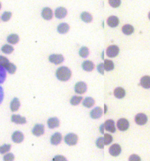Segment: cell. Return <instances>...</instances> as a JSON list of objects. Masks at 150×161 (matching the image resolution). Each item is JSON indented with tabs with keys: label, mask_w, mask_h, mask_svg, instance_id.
Instances as JSON below:
<instances>
[{
	"label": "cell",
	"mask_w": 150,
	"mask_h": 161,
	"mask_svg": "<svg viewBox=\"0 0 150 161\" xmlns=\"http://www.w3.org/2000/svg\"><path fill=\"white\" fill-rule=\"evenodd\" d=\"M71 75H72V72H71L70 69L66 66H62L59 68L55 73V76L58 79L62 82H66V81L69 80L71 77Z\"/></svg>",
	"instance_id": "6da1fadb"
},
{
	"label": "cell",
	"mask_w": 150,
	"mask_h": 161,
	"mask_svg": "<svg viewBox=\"0 0 150 161\" xmlns=\"http://www.w3.org/2000/svg\"><path fill=\"white\" fill-rule=\"evenodd\" d=\"M64 141L66 144L68 145H77L78 141V136L73 133H70L65 136Z\"/></svg>",
	"instance_id": "7a4b0ae2"
},
{
	"label": "cell",
	"mask_w": 150,
	"mask_h": 161,
	"mask_svg": "<svg viewBox=\"0 0 150 161\" xmlns=\"http://www.w3.org/2000/svg\"><path fill=\"white\" fill-rule=\"evenodd\" d=\"M117 127L120 131H126L130 127V123L125 118L119 119L117 122Z\"/></svg>",
	"instance_id": "3957f363"
},
{
	"label": "cell",
	"mask_w": 150,
	"mask_h": 161,
	"mask_svg": "<svg viewBox=\"0 0 150 161\" xmlns=\"http://www.w3.org/2000/svg\"><path fill=\"white\" fill-rule=\"evenodd\" d=\"M107 55L109 57H115L116 56H118V54L119 53V48H118V46L116 45H111L107 47L106 52Z\"/></svg>",
	"instance_id": "277c9868"
},
{
	"label": "cell",
	"mask_w": 150,
	"mask_h": 161,
	"mask_svg": "<svg viewBox=\"0 0 150 161\" xmlns=\"http://www.w3.org/2000/svg\"><path fill=\"white\" fill-rule=\"evenodd\" d=\"M48 60H49L50 62L53 63L55 65H59V64L63 62L64 57L62 54H55V53H54V54L50 55L49 57H48Z\"/></svg>",
	"instance_id": "5b68a950"
},
{
	"label": "cell",
	"mask_w": 150,
	"mask_h": 161,
	"mask_svg": "<svg viewBox=\"0 0 150 161\" xmlns=\"http://www.w3.org/2000/svg\"><path fill=\"white\" fill-rule=\"evenodd\" d=\"M87 85L84 82H77L74 86V91L78 94H82L86 92Z\"/></svg>",
	"instance_id": "8992f818"
},
{
	"label": "cell",
	"mask_w": 150,
	"mask_h": 161,
	"mask_svg": "<svg viewBox=\"0 0 150 161\" xmlns=\"http://www.w3.org/2000/svg\"><path fill=\"white\" fill-rule=\"evenodd\" d=\"M121 152H122V148L118 144H114L109 148V153L112 156H118L121 154Z\"/></svg>",
	"instance_id": "52a82bcc"
},
{
	"label": "cell",
	"mask_w": 150,
	"mask_h": 161,
	"mask_svg": "<svg viewBox=\"0 0 150 161\" xmlns=\"http://www.w3.org/2000/svg\"><path fill=\"white\" fill-rule=\"evenodd\" d=\"M32 133L36 137L43 135L44 134V126L43 124H36L32 130Z\"/></svg>",
	"instance_id": "ba28073f"
},
{
	"label": "cell",
	"mask_w": 150,
	"mask_h": 161,
	"mask_svg": "<svg viewBox=\"0 0 150 161\" xmlns=\"http://www.w3.org/2000/svg\"><path fill=\"white\" fill-rule=\"evenodd\" d=\"M148 122V117L144 113H138L135 116V123L138 125H145Z\"/></svg>",
	"instance_id": "9c48e42d"
},
{
	"label": "cell",
	"mask_w": 150,
	"mask_h": 161,
	"mask_svg": "<svg viewBox=\"0 0 150 161\" xmlns=\"http://www.w3.org/2000/svg\"><path fill=\"white\" fill-rule=\"evenodd\" d=\"M104 128L107 131L111 132V133H115L116 131V128H115V124H114V121L113 120H107L104 124Z\"/></svg>",
	"instance_id": "30bf717a"
},
{
	"label": "cell",
	"mask_w": 150,
	"mask_h": 161,
	"mask_svg": "<svg viewBox=\"0 0 150 161\" xmlns=\"http://www.w3.org/2000/svg\"><path fill=\"white\" fill-rule=\"evenodd\" d=\"M41 16L43 19L47 20V21H50V20L52 19V17H53V12H52L51 8L45 7L42 10Z\"/></svg>",
	"instance_id": "8fae6325"
},
{
	"label": "cell",
	"mask_w": 150,
	"mask_h": 161,
	"mask_svg": "<svg viewBox=\"0 0 150 161\" xmlns=\"http://www.w3.org/2000/svg\"><path fill=\"white\" fill-rule=\"evenodd\" d=\"M63 136L59 132H55L51 137V143L53 145H58L61 143Z\"/></svg>",
	"instance_id": "7c38bea8"
},
{
	"label": "cell",
	"mask_w": 150,
	"mask_h": 161,
	"mask_svg": "<svg viewBox=\"0 0 150 161\" xmlns=\"http://www.w3.org/2000/svg\"><path fill=\"white\" fill-rule=\"evenodd\" d=\"M103 115L102 108L101 107H96L90 112V116L93 120H97L101 118Z\"/></svg>",
	"instance_id": "4fadbf2b"
},
{
	"label": "cell",
	"mask_w": 150,
	"mask_h": 161,
	"mask_svg": "<svg viewBox=\"0 0 150 161\" xmlns=\"http://www.w3.org/2000/svg\"><path fill=\"white\" fill-rule=\"evenodd\" d=\"M67 15V10L64 7H58L55 11V18L58 19H63Z\"/></svg>",
	"instance_id": "5bb4252c"
},
{
	"label": "cell",
	"mask_w": 150,
	"mask_h": 161,
	"mask_svg": "<svg viewBox=\"0 0 150 161\" xmlns=\"http://www.w3.org/2000/svg\"><path fill=\"white\" fill-rule=\"evenodd\" d=\"M11 138L12 141L15 142V143H21L24 140V134L21 131L17 130V131L13 133Z\"/></svg>",
	"instance_id": "9a60e30c"
},
{
	"label": "cell",
	"mask_w": 150,
	"mask_h": 161,
	"mask_svg": "<svg viewBox=\"0 0 150 161\" xmlns=\"http://www.w3.org/2000/svg\"><path fill=\"white\" fill-rule=\"evenodd\" d=\"M107 25L111 27H116L119 24V20L116 16H111L107 20Z\"/></svg>",
	"instance_id": "2e32d148"
},
{
	"label": "cell",
	"mask_w": 150,
	"mask_h": 161,
	"mask_svg": "<svg viewBox=\"0 0 150 161\" xmlns=\"http://www.w3.org/2000/svg\"><path fill=\"white\" fill-rule=\"evenodd\" d=\"M60 122L59 120L56 117H51L47 120V126L50 129H55V128L59 127Z\"/></svg>",
	"instance_id": "e0dca14e"
},
{
	"label": "cell",
	"mask_w": 150,
	"mask_h": 161,
	"mask_svg": "<svg viewBox=\"0 0 150 161\" xmlns=\"http://www.w3.org/2000/svg\"><path fill=\"white\" fill-rule=\"evenodd\" d=\"M11 121L16 124H26V118L20 115H13L11 116Z\"/></svg>",
	"instance_id": "ac0fdd59"
},
{
	"label": "cell",
	"mask_w": 150,
	"mask_h": 161,
	"mask_svg": "<svg viewBox=\"0 0 150 161\" xmlns=\"http://www.w3.org/2000/svg\"><path fill=\"white\" fill-rule=\"evenodd\" d=\"M81 67H82L83 70L86 71V72H92L94 69L95 65L93 61L87 60V61H85L82 63Z\"/></svg>",
	"instance_id": "d6986e66"
},
{
	"label": "cell",
	"mask_w": 150,
	"mask_h": 161,
	"mask_svg": "<svg viewBox=\"0 0 150 161\" xmlns=\"http://www.w3.org/2000/svg\"><path fill=\"white\" fill-rule=\"evenodd\" d=\"M20 106H21V103L18 98H14L13 100L10 102V110L12 112H17L19 109Z\"/></svg>",
	"instance_id": "ffe728a7"
},
{
	"label": "cell",
	"mask_w": 150,
	"mask_h": 161,
	"mask_svg": "<svg viewBox=\"0 0 150 161\" xmlns=\"http://www.w3.org/2000/svg\"><path fill=\"white\" fill-rule=\"evenodd\" d=\"M114 95L118 99H122L126 96V90L122 87H117L114 90Z\"/></svg>",
	"instance_id": "44dd1931"
},
{
	"label": "cell",
	"mask_w": 150,
	"mask_h": 161,
	"mask_svg": "<svg viewBox=\"0 0 150 161\" xmlns=\"http://www.w3.org/2000/svg\"><path fill=\"white\" fill-rule=\"evenodd\" d=\"M70 26L67 23L59 24L57 27V31L60 34H66L69 31Z\"/></svg>",
	"instance_id": "7402d4cb"
},
{
	"label": "cell",
	"mask_w": 150,
	"mask_h": 161,
	"mask_svg": "<svg viewBox=\"0 0 150 161\" xmlns=\"http://www.w3.org/2000/svg\"><path fill=\"white\" fill-rule=\"evenodd\" d=\"M83 106L85 107V108H92L93 105H95V101L93 98L91 97H87L85 98L84 100H83Z\"/></svg>",
	"instance_id": "603a6c76"
},
{
	"label": "cell",
	"mask_w": 150,
	"mask_h": 161,
	"mask_svg": "<svg viewBox=\"0 0 150 161\" xmlns=\"http://www.w3.org/2000/svg\"><path fill=\"white\" fill-rule=\"evenodd\" d=\"M141 86H143L145 89H149L150 87V77L148 76H145L141 79Z\"/></svg>",
	"instance_id": "cb8c5ba5"
},
{
	"label": "cell",
	"mask_w": 150,
	"mask_h": 161,
	"mask_svg": "<svg viewBox=\"0 0 150 161\" xmlns=\"http://www.w3.org/2000/svg\"><path fill=\"white\" fill-rule=\"evenodd\" d=\"M81 19L85 23H90L93 21V16L88 12H83L81 14Z\"/></svg>",
	"instance_id": "d4e9b609"
},
{
	"label": "cell",
	"mask_w": 150,
	"mask_h": 161,
	"mask_svg": "<svg viewBox=\"0 0 150 161\" xmlns=\"http://www.w3.org/2000/svg\"><path fill=\"white\" fill-rule=\"evenodd\" d=\"M122 31L123 34L126 35H130L134 33V27L131 24H125L122 28Z\"/></svg>",
	"instance_id": "484cf974"
},
{
	"label": "cell",
	"mask_w": 150,
	"mask_h": 161,
	"mask_svg": "<svg viewBox=\"0 0 150 161\" xmlns=\"http://www.w3.org/2000/svg\"><path fill=\"white\" fill-rule=\"evenodd\" d=\"M6 39L10 44H17L19 42V36L17 34H11L8 36Z\"/></svg>",
	"instance_id": "4316f807"
},
{
	"label": "cell",
	"mask_w": 150,
	"mask_h": 161,
	"mask_svg": "<svg viewBox=\"0 0 150 161\" xmlns=\"http://www.w3.org/2000/svg\"><path fill=\"white\" fill-rule=\"evenodd\" d=\"M104 70L107 71V72H110V71H112L114 68V62L111 60H104Z\"/></svg>",
	"instance_id": "83f0119b"
},
{
	"label": "cell",
	"mask_w": 150,
	"mask_h": 161,
	"mask_svg": "<svg viewBox=\"0 0 150 161\" xmlns=\"http://www.w3.org/2000/svg\"><path fill=\"white\" fill-rule=\"evenodd\" d=\"M89 50L88 47H81V49L79 50V55L80 57H83V58H85L89 56Z\"/></svg>",
	"instance_id": "f1b7e54d"
},
{
	"label": "cell",
	"mask_w": 150,
	"mask_h": 161,
	"mask_svg": "<svg viewBox=\"0 0 150 161\" xmlns=\"http://www.w3.org/2000/svg\"><path fill=\"white\" fill-rule=\"evenodd\" d=\"M83 100V98L81 96H73L71 98L70 101V104L72 105H77L81 102V101Z\"/></svg>",
	"instance_id": "f546056e"
},
{
	"label": "cell",
	"mask_w": 150,
	"mask_h": 161,
	"mask_svg": "<svg viewBox=\"0 0 150 161\" xmlns=\"http://www.w3.org/2000/svg\"><path fill=\"white\" fill-rule=\"evenodd\" d=\"M1 50H2V52L3 53H6V54H10V53L14 51V47H12V46L9 45V44H6V45H4L3 47H2Z\"/></svg>",
	"instance_id": "4dcf8cb0"
},
{
	"label": "cell",
	"mask_w": 150,
	"mask_h": 161,
	"mask_svg": "<svg viewBox=\"0 0 150 161\" xmlns=\"http://www.w3.org/2000/svg\"><path fill=\"white\" fill-rule=\"evenodd\" d=\"M6 71H7L8 73L10 74H14L16 72V70H17V67H16L15 65L12 64V63H9L7 65V66L5 68Z\"/></svg>",
	"instance_id": "1f68e13d"
},
{
	"label": "cell",
	"mask_w": 150,
	"mask_h": 161,
	"mask_svg": "<svg viewBox=\"0 0 150 161\" xmlns=\"http://www.w3.org/2000/svg\"><path fill=\"white\" fill-rule=\"evenodd\" d=\"M113 141V137L110 134H105L104 137V145H110Z\"/></svg>",
	"instance_id": "d6a6232c"
},
{
	"label": "cell",
	"mask_w": 150,
	"mask_h": 161,
	"mask_svg": "<svg viewBox=\"0 0 150 161\" xmlns=\"http://www.w3.org/2000/svg\"><path fill=\"white\" fill-rule=\"evenodd\" d=\"M11 149V145L10 144H5V145L0 146V153L1 154H5L8 153Z\"/></svg>",
	"instance_id": "836d02e7"
},
{
	"label": "cell",
	"mask_w": 150,
	"mask_h": 161,
	"mask_svg": "<svg viewBox=\"0 0 150 161\" xmlns=\"http://www.w3.org/2000/svg\"><path fill=\"white\" fill-rule=\"evenodd\" d=\"M9 63H10V61H9L6 57L0 55V66L5 69V68L7 66V65Z\"/></svg>",
	"instance_id": "e575fe53"
},
{
	"label": "cell",
	"mask_w": 150,
	"mask_h": 161,
	"mask_svg": "<svg viewBox=\"0 0 150 161\" xmlns=\"http://www.w3.org/2000/svg\"><path fill=\"white\" fill-rule=\"evenodd\" d=\"M6 77V69L0 66V84L4 82L5 79Z\"/></svg>",
	"instance_id": "d590c367"
},
{
	"label": "cell",
	"mask_w": 150,
	"mask_h": 161,
	"mask_svg": "<svg viewBox=\"0 0 150 161\" xmlns=\"http://www.w3.org/2000/svg\"><path fill=\"white\" fill-rule=\"evenodd\" d=\"M11 16H12L11 12L6 11V12H4L3 14H2L1 18H2V21L6 22V21H10V19L11 18Z\"/></svg>",
	"instance_id": "8d00e7d4"
},
{
	"label": "cell",
	"mask_w": 150,
	"mask_h": 161,
	"mask_svg": "<svg viewBox=\"0 0 150 161\" xmlns=\"http://www.w3.org/2000/svg\"><path fill=\"white\" fill-rule=\"evenodd\" d=\"M96 145L97 146V148L101 149H104V137H100L97 138V140L96 141Z\"/></svg>",
	"instance_id": "74e56055"
},
{
	"label": "cell",
	"mask_w": 150,
	"mask_h": 161,
	"mask_svg": "<svg viewBox=\"0 0 150 161\" xmlns=\"http://www.w3.org/2000/svg\"><path fill=\"white\" fill-rule=\"evenodd\" d=\"M110 6L113 8H117L121 5V0H109Z\"/></svg>",
	"instance_id": "f35d334b"
},
{
	"label": "cell",
	"mask_w": 150,
	"mask_h": 161,
	"mask_svg": "<svg viewBox=\"0 0 150 161\" xmlns=\"http://www.w3.org/2000/svg\"><path fill=\"white\" fill-rule=\"evenodd\" d=\"M3 159L5 161H11L14 159V156L13 153H7L3 156Z\"/></svg>",
	"instance_id": "ab89813d"
},
{
	"label": "cell",
	"mask_w": 150,
	"mask_h": 161,
	"mask_svg": "<svg viewBox=\"0 0 150 161\" xmlns=\"http://www.w3.org/2000/svg\"><path fill=\"white\" fill-rule=\"evenodd\" d=\"M141 159L140 158V156L136 155V154H133L129 157V160L130 161H140Z\"/></svg>",
	"instance_id": "60d3db41"
},
{
	"label": "cell",
	"mask_w": 150,
	"mask_h": 161,
	"mask_svg": "<svg viewBox=\"0 0 150 161\" xmlns=\"http://www.w3.org/2000/svg\"><path fill=\"white\" fill-rule=\"evenodd\" d=\"M97 71L99 73H101V75L104 74V63H101L97 66Z\"/></svg>",
	"instance_id": "b9f144b4"
},
{
	"label": "cell",
	"mask_w": 150,
	"mask_h": 161,
	"mask_svg": "<svg viewBox=\"0 0 150 161\" xmlns=\"http://www.w3.org/2000/svg\"><path fill=\"white\" fill-rule=\"evenodd\" d=\"M52 160L53 161H57V160L63 161V160H66V158H65V157L63 156H55L53 159H52Z\"/></svg>",
	"instance_id": "7bdbcfd3"
},
{
	"label": "cell",
	"mask_w": 150,
	"mask_h": 161,
	"mask_svg": "<svg viewBox=\"0 0 150 161\" xmlns=\"http://www.w3.org/2000/svg\"><path fill=\"white\" fill-rule=\"evenodd\" d=\"M3 98H4L3 89H2V86H0V104H1L2 101H3Z\"/></svg>",
	"instance_id": "ee69618b"
},
{
	"label": "cell",
	"mask_w": 150,
	"mask_h": 161,
	"mask_svg": "<svg viewBox=\"0 0 150 161\" xmlns=\"http://www.w3.org/2000/svg\"><path fill=\"white\" fill-rule=\"evenodd\" d=\"M104 124H102V125L101 126V134L104 133Z\"/></svg>",
	"instance_id": "f6af8a7d"
},
{
	"label": "cell",
	"mask_w": 150,
	"mask_h": 161,
	"mask_svg": "<svg viewBox=\"0 0 150 161\" xmlns=\"http://www.w3.org/2000/svg\"><path fill=\"white\" fill-rule=\"evenodd\" d=\"M1 8H2V5H1V2H0V10H1Z\"/></svg>",
	"instance_id": "bcb514c9"
}]
</instances>
